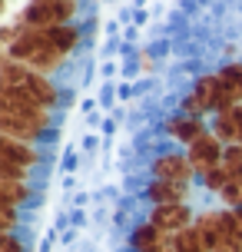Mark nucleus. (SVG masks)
I'll return each instance as SVG.
<instances>
[{"label":"nucleus","instance_id":"f257e3e1","mask_svg":"<svg viewBox=\"0 0 242 252\" xmlns=\"http://www.w3.org/2000/svg\"><path fill=\"white\" fill-rule=\"evenodd\" d=\"M0 90H17V93H24L30 96L33 103H40L43 110H57L60 106V87L53 83L47 73H37L33 66H27V63H17L10 57H0Z\"/></svg>","mask_w":242,"mask_h":252},{"label":"nucleus","instance_id":"f03ea898","mask_svg":"<svg viewBox=\"0 0 242 252\" xmlns=\"http://www.w3.org/2000/svg\"><path fill=\"white\" fill-rule=\"evenodd\" d=\"M83 10L80 0H27L17 24L20 27H33V30H47V27H63L73 24Z\"/></svg>","mask_w":242,"mask_h":252},{"label":"nucleus","instance_id":"7ed1b4c3","mask_svg":"<svg viewBox=\"0 0 242 252\" xmlns=\"http://www.w3.org/2000/svg\"><path fill=\"white\" fill-rule=\"evenodd\" d=\"M219 96H222V90H219V73H203L196 76V83L192 90L179 100V113L186 116H199L203 120L206 113H219Z\"/></svg>","mask_w":242,"mask_h":252},{"label":"nucleus","instance_id":"20e7f679","mask_svg":"<svg viewBox=\"0 0 242 252\" xmlns=\"http://www.w3.org/2000/svg\"><path fill=\"white\" fill-rule=\"evenodd\" d=\"M53 129V113L47 116H10L0 113V136L10 139H24V143H33L37 146L40 139H47Z\"/></svg>","mask_w":242,"mask_h":252},{"label":"nucleus","instance_id":"39448f33","mask_svg":"<svg viewBox=\"0 0 242 252\" xmlns=\"http://www.w3.org/2000/svg\"><path fill=\"white\" fill-rule=\"evenodd\" d=\"M222 153H226V146H222V139H216L212 129L206 136H199L192 146H186V156H189V163H192V169H196L199 179H206L212 169L222 166Z\"/></svg>","mask_w":242,"mask_h":252},{"label":"nucleus","instance_id":"423d86ee","mask_svg":"<svg viewBox=\"0 0 242 252\" xmlns=\"http://www.w3.org/2000/svg\"><path fill=\"white\" fill-rule=\"evenodd\" d=\"M153 176H159V179H176V183H196V169H192V163H189V156H186V150H166V153H159L153 159Z\"/></svg>","mask_w":242,"mask_h":252},{"label":"nucleus","instance_id":"0eeeda50","mask_svg":"<svg viewBox=\"0 0 242 252\" xmlns=\"http://www.w3.org/2000/svg\"><path fill=\"white\" fill-rule=\"evenodd\" d=\"M150 222L156 229H163L166 236H176L182 229H189L196 222V213L189 209V202H176V206H153L150 209Z\"/></svg>","mask_w":242,"mask_h":252},{"label":"nucleus","instance_id":"6e6552de","mask_svg":"<svg viewBox=\"0 0 242 252\" xmlns=\"http://www.w3.org/2000/svg\"><path fill=\"white\" fill-rule=\"evenodd\" d=\"M0 163H10L20 166V169H37L43 163V156L33 143H24V139H10V136H0Z\"/></svg>","mask_w":242,"mask_h":252},{"label":"nucleus","instance_id":"1a4fd4ad","mask_svg":"<svg viewBox=\"0 0 242 252\" xmlns=\"http://www.w3.org/2000/svg\"><path fill=\"white\" fill-rule=\"evenodd\" d=\"M216 73H219V90H222L219 113H226L232 106H242V63H226Z\"/></svg>","mask_w":242,"mask_h":252},{"label":"nucleus","instance_id":"9d476101","mask_svg":"<svg viewBox=\"0 0 242 252\" xmlns=\"http://www.w3.org/2000/svg\"><path fill=\"white\" fill-rule=\"evenodd\" d=\"M146 199L153 206H176V202H189V183H176V179H159L153 176L146 186Z\"/></svg>","mask_w":242,"mask_h":252},{"label":"nucleus","instance_id":"9b49d317","mask_svg":"<svg viewBox=\"0 0 242 252\" xmlns=\"http://www.w3.org/2000/svg\"><path fill=\"white\" fill-rule=\"evenodd\" d=\"M206 133H209V126H206L199 116L179 113V116H173V120H166V136L182 143V146H192V143L199 136H206Z\"/></svg>","mask_w":242,"mask_h":252},{"label":"nucleus","instance_id":"f8f14e48","mask_svg":"<svg viewBox=\"0 0 242 252\" xmlns=\"http://www.w3.org/2000/svg\"><path fill=\"white\" fill-rule=\"evenodd\" d=\"M169 239H173V236H166L163 229H156L150 219H146L143 226H136V229H133V236H129V242H133V249H136V252L169 249Z\"/></svg>","mask_w":242,"mask_h":252},{"label":"nucleus","instance_id":"ddd939ff","mask_svg":"<svg viewBox=\"0 0 242 252\" xmlns=\"http://www.w3.org/2000/svg\"><path fill=\"white\" fill-rule=\"evenodd\" d=\"M196 226H199V232H203V239H206V249H209V252H219V249H222V232H219V216H216V209L199 213V216H196Z\"/></svg>","mask_w":242,"mask_h":252},{"label":"nucleus","instance_id":"4468645a","mask_svg":"<svg viewBox=\"0 0 242 252\" xmlns=\"http://www.w3.org/2000/svg\"><path fill=\"white\" fill-rule=\"evenodd\" d=\"M30 196H33L30 179H7V176H0V199H3V202L27 206V199H30Z\"/></svg>","mask_w":242,"mask_h":252},{"label":"nucleus","instance_id":"2eb2a0df","mask_svg":"<svg viewBox=\"0 0 242 252\" xmlns=\"http://www.w3.org/2000/svg\"><path fill=\"white\" fill-rule=\"evenodd\" d=\"M169 249H173V252H209V249H206L203 232H199V226H196V222H192L189 229L176 232V236L169 239Z\"/></svg>","mask_w":242,"mask_h":252},{"label":"nucleus","instance_id":"dca6fc26","mask_svg":"<svg viewBox=\"0 0 242 252\" xmlns=\"http://www.w3.org/2000/svg\"><path fill=\"white\" fill-rule=\"evenodd\" d=\"M222 166H226V173H229L232 179H242V143L226 146V153H222Z\"/></svg>","mask_w":242,"mask_h":252},{"label":"nucleus","instance_id":"f3484780","mask_svg":"<svg viewBox=\"0 0 242 252\" xmlns=\"http://www.w3.org/2000/svg\"><path fill=\"white\" fill-rule=\"evenodd\" d=\"M199 183H203V186L209 189V192H216V196H219V192H222V189H226V186L232 183V176L226 173V166H219V169H212V173H209L206 179H199Z\"/></svg>","mask_w":242,"mask_h":252},{"label":"nucleus","instance_id":"a211bd4d","mask_svg":"<svg viewBox=\"0 0 242 252\" xmlns=\"http://www.w3.org/2000/svg\"><path fill=\"white\" fill-rule=\"evenodd\" d=\"M219 199L226 209H242V179H232L229 186L219 192Z\"/></svg>","mask_w":242,"mask_h":252},{"label":"nucleus","instance_id":"6ab92c4d","mask_svg":"<svg viewBox=\"0 0 242 252\" xmlns=\"http://www.w3.org/2000/svg\"><path fill=\"white\" fill-rule=\"evenodd\" d=\"M17 209L20 206H13V202H0V236L3 232H13V226H17Z\"/></svg>","mask_w":242,"mask_h":252},{"label":"nucleus","instance_id":"aec40b11","mask_svg":"<svg viewBox=\"0 0 242 252\" xmlns=\"http://www.w3.org/2000/svg\"><path fill=\"white\" fill-rule=\"evenodd\" d=\"M0 252H24V242L17 239L13 232H3L0 236Z\"/></svg>","mask_w":242,"mask_h":252},{"label":"nucleus","instance_id":"412c9836","mask_svg":"<svg viewBox=\"0 0 242 252\" xmlns=\"http://www.w3.org/2000/svg\"><path fill=\"white\" fill-rule=\"evenodd\" d=\"M0 176H7V179H30V169H20V166H10V163H0Z\"/></svg>","mask_w":242,"mask_h":252},{"label":"nucleus","instance_id":"4be33fe9","mask_svg":"<svg viewBox=\"0 0 242 252\" xmlns=\"http://www.w3.org/2000/svg\"><path fill=\"white\" fill-rule=\"evenodd\" d=\"M229 113H232V120H236V133H239V143H242V106H232Z\"/></svg>","mask_w":242,"mask_h":252},{"label":"nucleus","instance_id":"5701e85b","mask_svg":"<svg viewBox=\"0 0 242 252\" xmlns=\"http://www.w3.org/2000/svg\"><path fill=\"white\" fill-rule=\"evenodd\" d=\"M100 103H103V106H110V103H113V90H110V87L103 90V96H100Z\"/></svg>","mask_w":242,"mask_h":252}]
</instances>
